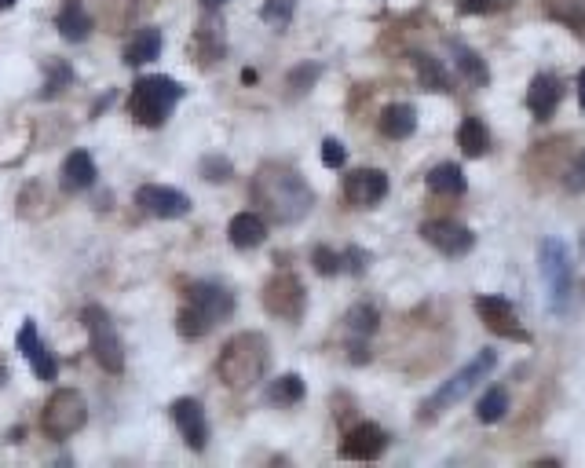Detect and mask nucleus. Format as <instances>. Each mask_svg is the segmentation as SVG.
<instances>
[{"label":"nucleus","mask_w":585,"mask_h":468,"mask_svg":"<svg viewBox=\"0 0 585 468\" xmlns=\"http://www.w3.org/2000/svg\"><path fill=\"white\" fill-rule=\"evenodd\" d=\"M136 205L143 213L161 216V220H180V216L191 213V198L176 187H161V183H147L136 191Z\"/></svg>","instance_id":"11"},{"label":"nucleus","mask_w":585,"mask_h":468,"mask_svg":"<svg viewBox=\"0 0 585 468\" xmlns=\"http://www.w3.org/2000/svg\"><path fill=\"white\" fill-rule=\"evenodd\" d=\"M421 238L443 256H465L476 245V234L468 231V227L454 224V220H425L421 224Z\"/></svg>","instance_id":"12"},{"label":"nucleus","mask_w":585,"mask_h":468,"mask_svg":"<svg viewBox=\"0 0 585 468\" xmlns=\"http://www.w3.org/2000/svg\"><path fill=\"white\" fill-rule=\"evenodd\" d=\"M505 414H509V392H505V388H490V392L476 403V417L483 425H494V421H501Z\"/></svg>","instance_id":"32"},{"label":"nucleus","mask_w":585,"mask_h":468,"mask_svg":"<svg viewBox=\"0 0 585 468\" xmlns=\"http://www.w3.org/2000/svg\"><path fill=\"white\" fill-rule=\"evenodd\" d=\"M249 198L264 209L271 224H300L315 205V191L308 187V180L286 165H264L256 172Z\"/></svg>","instance_id":"1"},{"label":"nucleus","mask_w":585,"mask_h":468,"mask_svg":"<svg viewBox=\"0 0 585 468\" xmlns=\"http://www.w3.org/2000/svg\"><path fill=\"white\" fill-rule=\"evenodd\" d=\"M582 260H585V234H582Z\"/></svg>","instance_id":"46"},{"label":"nucleus","mask_w":585,"mask_h":468,"mask_svg":"<svg viewBox=\"0 0 585 468\" xmlns=\"http://www.w3.org/2000/svg\"><path fill=\"white\" fill-rule=\"evenodd\" d=\"M227 234H231V245H234V249H256V245L264 242L267 224H264V216L238 213L231 220V227H227Z\"/></svg>","instance_id":"23"},{"label":"nucleus","mask_w":585,"mask_h":468,"mask_svg":"<svg viewBox=\"0 0 585 468\" xmlns=\"http://www.w3.org/2000/svg\"><path fill=\"white\" fill-rule=\"evenodd\" d=\"M388 447V436H384L381 425H355L344 436L341 443V458L344 461H377Z\"/></svg>","instance_id":"14"},{"label":"nucleus","mask_w":585,"mask_h":468,"mask_svg":"<svg viewBox=\"0 0 585 468\" xmlns=\"http://www.w3.org/2000/svg\"><path fill=\"white\" fill-rule=\"evenodd\" d=\"M161 30L158 26H143V30H136V37L125 44V63L128 66H143L150 63V59H158L161 55Z\"/></svg>","instance_id":"22"},{"label":"nucleus","mask_w":585,"mask_h":468,"mask_svg":"<svg viewBox=\"0 0 585 468\" xmlns=\"http://www.w3.org/2000/svg\"><path fill=\"white\" fill-rule=\"evenodd\" d=\"M454 48V59H458V70H461V77H465L468 85H476V88H483L490 81V70H487V63L479 59L472 48H465V44H450Z\"/></svg>","instance_id":"29"},{"label":"nucleus","mask_w":585,"mask_h":468,"mask_svg":"<svg viewBox=\"0 0 585 468\" xmlns=\"http://www.w3.org/2000/svg\"><path fill=\"white\" fill-rule=\"evenodd\" d=\"M538 267H542L545 282V304L553 315H564L571 308V286H575V271H571V256L560 238H545L538 245Z\"/></svg>","instance_id":"5"},{"label":"nucleus","mask_w":585,"mask_h":468,"mask_svg":"<svg viewBox=\"0 0 585 468\" xmlns=\"http://www.w3.org/2000/svg\"><path fill=\"white\" fill-rule=\"evenodd\" d=\"M344 158H348V150H344L341 139H322V165L326 169H341Z\"/></svg>","instance_id":"38"},{"label":"nucleus","mask_w":585,"mask_h":468,"mask_svg":"<svg viewBox=\"0 0 585 468\" xmlns=\"http://www.w3.org/2000/svg\"><path fill=\"white\" fill-rule=\"evenodd\" d=\"M293 11H297V0H264L260 19H264L271 30H286L289 22H293Z\"/></svg>","instance_id":"33"},{"label":"nucleus","mask_w":585,"mask_h":468,"mask_svg":"<svg viewBox=\"0 0 585 468\" xmlns=\"http://www.w3.org/2000/svg\"><path fill=\"white\" fill-rule=\"evenodd\" d=\"M578 103H582V110H585V70L578 74Z\"/></svg>","instance_id":"42"},{"label":"nucleus","mask_w":585,"mask_h":468,"mask_svg":"<svg viewBox=\"0 0 585 468\" xmlns=\"http://www.w3.org/2000/svg\"><path fill=\"white\" fill-rule=\"evenodd\" d=\"M304 377L300 373H282L278 381H271V388H267V403L275 406H297L300 399H304Z\"/></svg>","instance_id":"27"},{"label":"nucleus","mask_w":585,"mask_h":468,"mask_svg":"<svg viewBox=\"0 0 585 468\" xmlns=\"http://www.w3.org/2000/svg\"><path fill=\"white\" fill-rule=\"evenodd\" d=\"M59 33H63L66 41H85L88 33H92V19H88V11L81 8V0H66V8L59 11Z\"/></svg>","instance_id":"26"},{"label":"nucleus","mask_w":585,"mask_h":468,"mask_svg":"<svg viewBox=\"0 0 585 468\" xmlns=\"http://www.w3.org/2000/svg\"><path fill=\"white\" fill-rule=\"evenodd\" d=\"M476 311L483 326L490 333H498L505 341H520V344H531V333L523 330L520 319H516V308H512L505 297H476Z\"/></svg>","instance_id":"10"},{"label":"nucleus","mask_w":585,"mask_h":468,"mask_svg":"<svg viewBox=\"0 0 585 468\" xmlns=\"http://www.w3.org/2000/svg\"><path fill=\"white\" fill-rule=\"evenodd\" d=\"M19 351L26 355V362L33 366V373L41 377V381H55L59 377V362L52 359V351L44 348L41 341V333H37V326L33 322H22V330H19Z\"/></svg>","instance_id":"16"},{"label":"nucleus","mask_w":585,"mask_h":468,"mask_svg":"<svg viewBox=\"0 0 585 468\" xmlns=\"http://www.w3.org/2000/svg\"><path fill=\"white\" fill-rule=\"evenodd\" d=\"M147 8L150 0H103V26L107 33H125L143 19Z\"/></svg>","instance_id":"19"},{"label":"nucleus","mask_w":585,"mask_h":468,"mask_svg":"<svg viewBox=\"0 0 585 468\" xmlns=\"http://www.w3.org/2000/svg\"><path fill=\"white\" fill-rule=\"evenodd\" d=\"M8 381V370H4V362H0V384Z\"/></svg>","instance_id":"44"},{"label":"nucleus","mask_w":585,"mask_h":468,"mask_svg":"<svg viewBox=\"0 0 585 468\" xmlns=\"http://www.w3.org/2000/svg\"><path fill=\"white\" fill-rule=\"evenodd\" d=\"M202 4H205V8H224V4H227V0H202Z\"/></svg>","instance_id":"43"},{"label":"nucleus","mask_w":585,"mask_h":468,"mask_svg":"<svg viewBox=\"0 0 585 468\" xmlns=\"http://www.w3.org/2000/svg\"><path fill=\"white\" fill-rule=\"evenodd\" d=\"M414 128H417V110L410 103H392V107L381 110V132L388 139L414 136Z\"/></svg>","instance_id":"24"},{"label":"nucleus","mask_w":585,"mask_h":468,"mask_svg":"<svg viewBox=\"0 0 585 468\" xmlns=\"http://www.w3.org/2000/svg\"><path fill=\"white\" fill-rule=\"evenodd\" d=\"M234 311V297L231 289L216 286V282H191L183 289V304L180 315H176V330L187 341H198L209 330H216L220 322L231 319Z\"/></svg>","instance_id":"3"},{"label":"nucleus","mask_w":585,"mask_h":468,"mask_svg":"<svg viewBox=\"0 0 585 468\" xmlns=\"http://www.w3.org/2000/svg\"><path fill=\"white\" fill-rule=\"evenodd\" d=\"M428 191L436 194H465V172L454 161H443L436 169L428 172Z\"/></svg>","instance_id":"28"},{"label":"nucleus","mask_w":585,"mask_h":468,"mask_svg":"<svg viewBox=\"0 0 585 468\" xmlns=\"http://www.w3.org/2000/svg\"><path fill=\"white\" fill-rule=\"evenodd\" d=\"M172 421L180 428V436L187 439V447L205 450V443H209V421H205V410L198 399H176L172 403Z\"/></svg>","instance_id":"15"},{"label":"nucleus","mask_w":585,"mask_h":468,"mask_svg":"<svg viewBox=\"0 0 585 468\" xmlns=\"http://www.w3.org/2000/svg\"><path fill=\"white\" fill-rule=\"evenodd\" d=\"M81 322H85L88 341H92V355H96L99 366H103L107 373L125 370V344H121V337H117V326L107 315V308L88 304V308L81 311Z\"/></svg>","instance_id":"8"},{"label":"nucleus","mask_w":585,"mask_h":468,"mask_svg":"<svg viewBox=\"0 0 585 468\" xmlns=\"http://www.w3.org/2000/svg\"><path fill=\"white\" fill-rule=\"evenodd\" d=\"M70 81H74V70L55 59V63H48V81H44V92H41V96L44 99L59 96V92H63V88L70 85Z\"/></svg>","instance_id":"34"},{"label":"nucleus","mask_w":585,"mask_h":468,"mask_svg":"<svg viewBox=\"0 0 585 468\" xmlns=\"http://www.w3.org/2000/svg\"><path fill=\"white\" fill-rule=\"evenodd\" d=\"M388 194V176L381 169H355L344 176V198L355 209H373Z\"/></svg>","instance_id":"13"},{"label":"nucleus","mask_w":585,"mask_h":468,"mask_svg":"<svg viewBox=\"0 0 585 468\" xmlns=\"http://www.w3.org/2000/svg\"><path fill=\"white\" fill-rule=\"evenodd\" d=\"M564 187L571 194H582L585 191V150L564 169Z\"/></svg>","instance_id":"37"},{"label":"nucleus","mask_w":585,"mask_h":468,"mask_svg":"<svg viewBox=\"0 0 585 468\" xmlns=\"http://www.w3.org/2000/svg\"><path fill=\"white\" fill-rule=\"evenodd\" d=\"M11 4H15V0H0V11H8Z\"/></svg>","instance_id":"45"},{"label":"nucleus","mask_w":585,"mask_h":468,"mask_svg":"<svg viewBox=\"0 0 585 468\" xmlns=\"http://www.w3.org/2000/svg\"><path fill=\"white\" fill-rule=\"evenodd\" d=\"M311 264H315L319 275H337V271H341V253H333V249L319 245V249L311 253Z\"/></svg>","instance_id":"36"},{"label":"nucleus","mask_w":585,"mask_h":468,"mask_svg":"<svg viewBox=\"0 0 585 468\" xmlns=\"http://www.w3.org/2000/svg\"><path fill=\"white\" fill-rule=\"evenodd\" d=\"M202 172H205V180L224 183L227 176H231V165H227L224 158H205V161H202Z\"/></svg>","instance_id":"40"},{"label":"nucleus","mask_w":585,"mask_h":468,"mask_svg":"<svg viewBox=\"0 0 585 468\" xmlns=\"http://www.w3.org/2000/svg\"><path fill=\"white\" fill-rule=\"evenodd\" d=\"M494 8V0H458L461 15H487Z\"/></svg>","instance_id":"41"},{"label":"nucleus","mask_w":585,"mask_h":468,"mask_svg":"<svg viewBox=\"0 0 585 468\" xmlns=\"http://www.w3.org/2000/svg\"><path fill=\"white\" fill-rule=\"evenodd\" d=\"M410 63H414L417 85L425 88V92H454V85H450V74H447V66L439 63L436 55L414 52V55H410Z\"/></svg>","instance_id":"21"},{"label":"nucleus","mask_w":585,"mask_h":468,"mask_svg":"<svg viewBox=\"0 0 585 468\" xmlns=\"http://www.w3.org/2000/svg\"><path fill=\"white\" fill-rule=\"evenodd\" d=\"M85 421H88V403L77 388H59V392H52V399H48L41 410V432L48 439H55V443L77 436V432L85 428Z\"/></svg>","instance_id":"7"},{"label":"nucleus","mask_w":585,"mask_h":468,"mask_svg":"<svg viewBox=\"0 0 585 468\" xmlns=\"http://www.w3.org/2000/svg\"><path fill=\"white\" fill-rule=\"evenodd\" d=\"M494 366H498V351H479L476 359L468 362V366H461L447 384H439V392H432L425 403H421V421H436L443 410L461 403V399H465V395L472 392V388H476Z\"/></svg>","instance_id":"6"},{"label":"nucleus","mask_w":585,"mask_h":468,"mask_svg":"<svg viewBox=\"0 0 585 468\" xmlns=\"http://www.w3.org/2000/svg\"><path fill=\"white\" fill-rule=\"evenodd\" d=\"M267 362H271V344H267V337L264 333L245 330L220 348L216 377H220L227 388H234V392H249L256 381H264Z\"/></svg>","instance_id":"2"},{"label":"nucleus","mask_w":585,"mask_h":468,"mask_svg":"<svg viewBox=\"0 0 585 468\" xmlns=\"http://www.w3.org/2000/svg\"><path fill=\"white\" fill-rule=\"evenodd\" d=\"M322 74V66L319 63H308V66H297L293 74H289V92L293 96H300V92H308L311 85H315V77Z\"/></svg>","instance_id":"35"},{"label":"nucleus","mask_w":585,"mask_h":468,"mask_svg":"<svg viewBox=\"0 0 585 468\" xmlns=\"http://www.w3.org/2000/svg\"><path fill=\"white\" fill-rule=\"evenodd\" d=\"M458 147L465 158H483L490 150V132L479 117H465L458 128Z\"/></svg>","instance_id":"25"},{"label":"nucleus","mask_w":585,"mask_h":468,"mask_svg":"<svg viewBox=\"0 0 585 468\" xmlns=\"http://www.w3.org/2000/svg\"><path fill=\"white\" fill-rule=\"evenodd\" d=\"M560 99H564V85L556 74H538L527 88V107L538 121H549L560 107Z\"/></svg>","instance_id":"18"},{"label":"nucleus","mask_w":585,"mask_h":468,"mask_svg":"<svg viewBox=\"0 0 585 468\" xmlns=\"http://www.w3.org/2000/svg\"><path fill=\"white\" fill-rule=\"evenodd\" d=\"M377 322H381V311L373 308V304H355V308L348 311V319H344V326H348L351 337H359V341H366L370 333H377Z\"/></svg>","instance_id":"31"},{"label":"nucleus","mask_w":585,"mask_h":468,"mask_svg":"<svg viewBox=\"0 0 585 468\" xmlns=\"http://www.w3.org/2000/svg\"><path fill=\"white\" fill-rule=\"evenodd\" d=\"M96 183V161L88 150H74V154H66L63 161V191H88Z\"/></svg>","instance_id":"20"},{"label":"nucleus","mask_w":585,"mask_h":468,"mask_svg":"<svg viewBox=\"0 0 585 468\" xmlns=\"http://www.w3.org/2000/svg\"><path fill=\"white\" fill-rule=\"evenodd\" d=\"M227 52V41H224V22L220 19H205L198 22V30H194V41H191V55L198 66H213L220 63Z\"/></svg>","instance_id":"17"},{"label":"nucleus","mask_w":585,"mask_h":468,"mask_svg":"<svg viewBox=\"0 0 585 468\" xmlns=\"http://www.w3.org/2000/svg\"><path fill=\"white\" fill-rule=\"evenodd\" d=\"M183 99V85L172 81L165 74L154 77H139L132 85V96H128V114L136 117V125L143 128H158L165 125V117L172 114V107Z\"/></svg>","instance_id":"4"},{"label":"nucleus","mask_w":585,"mask_h":468,"mask_svg":"<svg viewBox=\"0 0 585 468\" xmlns=\"http://www.w3.org/2000/svg\"><path fill=\"white\" fill-rule=\"evenodd\" d=\"M366 264H370V253H366V249H355V245H351L348 253H341V271L362 275V271H366Z\"/></svg>","instance_id":"39"},{"label":"nucleus","mask_w":585,"mask_h":468,"mask_svg":"<svg viewBox=\"0 0 585 468\" xmlns=\"http://www.w3.org/2000/svg\"><path fill=\"white\" fill-rule=\"evenodd\" d=\"M545 11H549V19L585 33V0H545Z\"/></svg>","instance_id":"30"},{"label":"nucleus","mask_w":585,"mask_h":468,"mask_svg":"<svg viewBox=\"0 0 585 468\" xmlns=\"http://www.w3.org/2000/svg\"><path fill=\"white\" fill-rule=\"evenodd\" d=\"M264 308L282 322H297L308 308V293L293 271H278L275 278H267L264 286Z\"/></svg>","instance_id":"9"}]
</instances>
